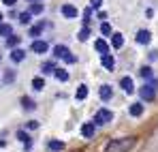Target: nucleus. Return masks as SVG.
Wrapping results in <instances>:
<instances>
[{
  "instance_id": "1",
  "label": "nucleus",
  "mask_w": 158,
  "mask_h": 152,
  "mask_svg": "<svg viewBox=\"0 0 158 152\" xmlns=\"http://www.w3.org/2000/svg\"><path fill=\"white\" fill-rule=\"evenodd\" d=\"M135 137H120V139H111L109 144H107L105 152H128L135 146Z\"/></svg>"
},
{
  "instance_id": "2",
  "label": "nucleus",
  "mask_w": 158,
  "mask_h": 152,
  "mask_svg": "<svg viewBox=\"0 0 158 152\" xmlns=\"http://www.w3.org/2000/svg\"><path fill=\"white\" fill-rule=\"evenodd\" d=\"M139 94H141L143 101H154L156 99V81H150V84L141 86L139 88Z\"/></svg>"
},
{
  "instance_id": "3",
  "label": "nucleus",
  "mask_w": 158,
  "mask_h": 152,
  "mask_svg": "<svg viewBox=\"0 0 158 152\" xmlns=\"http://www.w3.org/2000/svg\"><path fill=\"white\" fill-rule=\"evenodd\" d=\"M53 56H56V58H64L66 62H75V56L69 54V47H66V45H56V47H53Z\"/></svg>"
},
{
  "instance_id": "4",
  "label": "nucleus",
  "mask_w": 158,
  "mask_h": 152,
  "mask_svg": "<svg viewBox=\"0 0 158 152\" xmlns=\"http://www.w3.org/2000/svg\"><path fill=\"white\" fill-rule=\"evenodd\" d=\"M113 120V114L109 111V109H98L96 111V116H94V124H107V122H111Z\"/></svg>"
},
{
  "instance_id": "5",
  "label": "nucleus",
  "mask_w": 158,
  "mask_h": 152,
  "mask_svg": "<svg viewBox=\"0 0 158 152\" xmlns=\"http://www.w3.org/2000/svg\"><path fill=\"white\" fill-rule=\"evenodd\" d=\"M47 50H49V43H47V41H41V39H32L30 51H34V54H45Z\"/></svg>"
},
{
  "instance_id": "6",
  "label": "nucleus",
  "mask_w": 158,
  "mask_h": 152,
  "mask_svg": "<svg viewBox=\"0 0 158 152\" xmlns=\"http://www.w3.org/2000/svg\"><path fill=\"white\" fill-rule=\"evenodd\" d=\"M60 13H62L66 20H75V17H77V7H73V4H62V7H60Z\"/></svg>"
},
{
  "instance_id": "7",
  "label": "nucleus",
  "mask_w": 158,
  "mask_h": 152,
  "mask_svg": "<svg viewBox=\"0 0 158 152\" xmlns=\"http://www.w3.org/2000/svg\"><path fill=\"white\" fill-rule=\"evenodd\" d=\"M135 41H137L139 45H148V43L152 41V32H150V30H139V32L135 34Z\"/></svg>"
},
{
  "instance_id": "8",
  "label": "nucleus",
  "mask_w": 158,
  "mask_h": 152,
  "mask_svg": "<svg viewBox=\"0 0 158 152\" xmlns=\"http://www.w3.org/2000/svg\"><path fill=\"white\" fill-rule=\"evenodd\" d=\"M94 131H96V124H94V122H85V124L81 127V135H83L85 139H92V137H94Z\"/></svg>"
},
{
  "instance_id": "9",
  "label": "nucleus",
  "mask_w": 158,
  "mask_h": 152,
  "mask_svg": "<svg viewBox=\"0 0 158 152\" xmlns=\"http://www.w3.org/2000/svg\"><path fill=\"white\" fill-rule=\"evenodd\" d=\"M120 86H122V90H124L126 94H132V92H135V84H132L131 77H122V79H120Z\"/></svg>"
},
{
  "instance_id": "10",
  "label": "nucleus",
  "mask_w": 158,
  "mask_h": 152,
  "mask_svg": "<svg viewBox=\"0 0 158 152\" xmlns=\"http://www.w3.org/2000/svg\"><path fill=\"white\" fill-rule=\"evenodd\" d=\"M101 62H103V67H105L107 71H113V67H115V60H113L111 54H103L101 56Z\"/></svg>"
},
{
  "instance_id": "11",
  "label": "nucleus",
  "mask_w": 158,
  "mask_h": 152,
  "mask_svg": "<svg viewBox=\"0 0 158 152\" xmlns=\"http://www.w3.org/2000/svg\"><path fill=\"white\" fill-rule=\"evenodd\" d=\"M24 58H26V51L22 50V47H15V50L11 51V60H13L15 64H19V62H22Z\"/></svg>"
},
{
  "instance_id": "12",
  "label": "nucleus",
  "mask_w": 158,
  "mask_h": 152,
  "mask_svg": "<svg viewBox=\"0 0 158 152\" xmlns=\"http://www.w3.org/2000/svg\"><path fill=\"white\" fill-rule=\"evenodd\" d=\"M111 94H113L111 86H109V84H103V86H101V90H98V97H101L103 101H109V99H111Z\"/></svg>"
},
{
  "instance_id": "13",
  "label": "nucleus",
  "mask_w": 158,
  "mask_h": 152,
  "mask_svg": "<svg viewBox=\"0 0 158 152\" xmlns=\"http://www.w3.org/2000/svg\"><path fill=\"white\" fill-rule=\"evenodd\" d=\"M94 50L101 51V56H103V54H109V45H107L105 39H96L94 41Z\"/></svg>"
},
{
  "instance_id": "14",
  "label": "nucleus",
  "mask_w": 158,
  "mask_h": 152,
  "mask_svg": "<svg viewBox=\"0 0 158 152\" xmlns=\"http://www.w3.org/2000/svg\"><path fill=\"white\" fill-rule=\"evenodd\" d=\"M47 148L52 152H60V150H64V141H58V139H52L49 144H47Z\"/></svg>"
},
{
  "instance_id": "15",
  "label": "nucleus",
  "mask_w": 158,
  "mask_h": 152,
  "mask_svg": "<svg viewBox=\"0 0 158 152\" xmlns=\"http://www.w3.org/2000/svg\"><path fill=\"white\" fill-rule=\"evenodd\" d=\"M128 111H131V116H135V118L141 116V114H143V103H132Z\"/></svg>"
},
{
  "instance_id": "16",
  "label": "nucleus",
  "mask_w": 158,
  "mask_h": 152,
  "mask_svg": "<svg viewBox=\"0 0 158 152\" xmlns=\"http://www.w3.org/2000/svg\"><path fill=\"white\" fill-rule=\"evenodd\" d=\"M85 97H88V86L81 84V86L77 88V92H75V99H77V101H83Z\"/></svg>"
},
{
  "instance_id": "17",
  "label": "nucleus",
  "mask_w": 158,
  "mask_h": 152,
  "mask_svg": "<svg viewBox=\"0 0 158 152\" xmlns=\"http://www.w3.org/2000/svg\"><path fill=\"white\" fill-rule=\"evenodd\" d=\"M28 13H30V15H41V13H43V4H41V2H32L30 9H28Z\"/></svg>"
},
{
  "instance_id": "18",
  "label": "nucleus",
  "mask_w": 158,
  "mask_h": 152,
  "mask_svg": "<svg viewBox=\"0 0 158 152\" xmlns=\"http://www.w3.org/2000/svg\"><path fill=\"white\" fill-rule=\"evenodd\" d=\"M11 34H13V26L2 22L0 24V37H11Z\"/></svg>"
},
{
  "instance_id": "19",
  "label": "nucleus",
  "mask_w": 158,
  "mask_h": 152,
  "mask_svg": "<svg viewBox=\"0 0 158 152\" xmlns=\"http://www.w3.org/2000/svg\"><path fill=\"white\" fill-rule=\"evenodd\" d=\"M53 75H56V79H60V81H66V79H69V71H66V69H58V67H56Z\"/></svg>"
},
{
  "instance_id": "20",
  "label": "nucleus",
  "mask_w": 158,
  "mask_h": 152,
  "mask_svg": "<svg viewBox=\"0 0 158 152\" xmlns=\"http://www.w3.org/2000/svg\"><path fill=\"white\" fill-rule=\"evenodd\" d=\"M111 43H113V47H115V50H120V47L124 45V37H122L120 32H115V34H113V39H111Z\"/></svg>"
},
{
  "instance_id": "21",
  "label": "nucleus",
  "mask_w": 158,
  "mask_h": 152,
  "mask_svg": "<svg viewBox=\"0 0 158 152\" xmlns=\"http://www.w3.org/2000/svg\"><path fill=\"white\" fill-rule=\"evenodd\" d=\"M32 88H34L36 92H41V90L45 88V81H43V77H34V79H32Z\"/></svg>"
},
{
  "instance_id": "22",
  "label": "nucleus",
  "mask_w": 158,
  "mask_h": 152,
  "mask_svg": "<svg viewBox=\"0 0 158 152\" xmlns=\"http://www.w3.org/2000/svg\"><path fill=\"white\" fill-rule=\"evenodd\" d=\"M17 139L26 144V150H30V137H28V133H26V131H17Z\"/></svg>"
},
{
  "instance_id": "23",
  "label": "nucleus",
  "mask_w": 158,
  "mask_h": 152,
  "mask_svg": "<svg viewBox=\"0 0 158 152\" xmlns=\"http://www.w3.org/2000/svg\"><path fill=\"white\" fill-rule=\"evenodd\" d=\"M43 28H45L43 24H36V26H32V28H30V34H32V39H36V37L41 34V30H43Z\"/></svg>"
},
{
  "instance_id": "24",
  "label": "nucleus",
  "mask_w": 158,
  "mask_h": 152,
  "mask_svg": "<svg viewBox=\"0 0 158 152\" xmlns=\"http://www.w3.org/2000/svg\"><path fill=\"white\" fill-rule=\"evenodd\" d=\"M53 71H56V64H53V62H45V64H43V75H49Z\"/></svg>"
},
{
  "instance_id": "25",
  "label": "nucleus",
  "mask_w": 158,
  "mask_h": 152,
  "mask_svg": "<svg viewBox=\"0 0 158 152\" xmlns=\"http://www.w3.org/2000/svg\"><path fill=\"white\" fill-rule=\"evenodd\" d=\"M88 37H90V30H88V26H85V28H81V30H79L77 39H79V41H88Z\"/></svg>"
},
{
  "instance_id": "26",
  "label": "nucleus",
  "mask_w": 158,
  "mask_h": 152,
  "mask_svg": "<svg viewBox=\"0 0 158 152\" xmlns=\"http://www.w3.org/2000/svg\"><path fill=\"white\" fill-rule=\"evenodd\" d=\"M22 105H24V109H34V103L30 101L28 97H24V99H22Z\"/></svg>"
},
{
  "instance_id": "27",
  "label": "nucleus",
  "mask_w": 158,
  "mask_h": 152,
  "mask_svg": "<svg viewBox=\"0 0 158 152\" xmlns=\"http://www.w3.org/2000/svg\"><path fill=\"white\" fill-rule=\"evenodd\" d=\"M30 17H32V15H30L28 11H24V13H19V22H22V24H28V22H30Z\"/></svg>"
},
{
  "instance_id": "28",
  "label": "nucleus",
  "mask_w": 158,
  "mask_h": 152,
  "mask_svg": "<svg viewBox=\"0 0 158 152\" xmlns=\"http://www.w3.org/2000/svg\"><path fill=\"white\" fill-rule=\"evenodd\" d=\"M101 34H111V26L107 24V22L101 24Z\"/></svg>"
},
{
  "instance_id": "29",
  "label": "nucleus",
  "mask_w": 158,
  "mask_h": 152,
  "mask_svg": "<svg viewBox=\"0 0 158 152\" xmlns=\"http://www.w3.org/2000/svg\"><path fill=\"white\" fill-rule=\"evenodd\" d=\"M141 77H145V79L152 77V69H150V67H143V69H141Z\"/></svg>"
},
{
  "instance_id": "30",
  "label": "nucleus",
  "mask_w": 158,
  "mask_h": 152,
  "mask_svg": "<svg viewBox=\"0 0 158 152\" xmlns=\"http://www.w3.org/2000/svg\"><path fill=\"white\" fill-rule=\"evenodd\" d=\"M17 43H19V37H9V41H6V45H11V47L17 45Z\"/></svg>"
},
{
  "instance_id": "31",
  "label": "nucleus",
  "mask_w": 158,
  "mask_h": 152,
  "mask_svg": "<svg viewBox=\"0 0 158 152\" xmlns=\"http://www.w3.org/2000/svg\"><path fill=\"white\" fill-rule=\"evenodd\" d=\"M103 4V0H90V9H98Z\"/></svg>"
},
{
  "instance_id": "32",
  "label": "nucleus",
  "mask_w": 158,
  "mask_h": 152,
  "mask_svg": "<svg viewBox=\"0 0 158 152\" xmlns=\"http://www.w3.org/2000/svg\"><path fill=\"white\" fill-rule=\"evenodd\" d=\"M39 127V122H36V120H32V122H28V128H36Z\"/></svg>"
},
{
  "instance_id": "33",
  "label": "nucleus",
  "mask_w": 158,
  "mask_h": 152,
  "mask_svg": "<svg viewBox=\"0 0 158 152\" xmlns=\"http://www.w3.org/2000/svg\"><path fill=\"white\" fill-rule=\"evenodd\" d=\"M2 2H4V4H6V7H13V4H15V2H17V0H2Z\"/></svg>"
},
{
  "instance_id": "34",
  "label": "nucleus",
  "mask_w": 158,
  "mask_h": 152,
  "mask_svg": "<svg viewBox=\"0 0 158 152\" xmlns=\"http://www.w3.org/2000/svg\"><path fill=\"white\" fill-rule=\"evenodd\" d=\"M2 17H4V15H2V13H0V24H2Z\"/></svg>"
},
{
  "instance_id": "35",
  "label": "nucleus",
  "mask_w": 158,
  "mask_h": 152,
  "mask_svg": "<svg viewBox=\"0 0 158 152\" xmlns=\"http://www.w3.org/2000/svg\"><path fill=\"white\" fill-rule=\"evenodd\" d=\"M32 2H34V0H32ZM36 2H39V0H36Z\"/></svg>"
},
{
  "instance_id": "36",
  "label": "nucleus",
  "mask_w": 158,
  "mask_h": 152,
  "mask_svg": "<svg viewBox=\"0 0 158 152\" xmlns=\"http://www.w3.org/2000/svg\"><path fill=\"white\" fill-rule=\"evenodd\" d=\"M0 58H2V56H0Z\"/></svg>"
}]
</instances>
